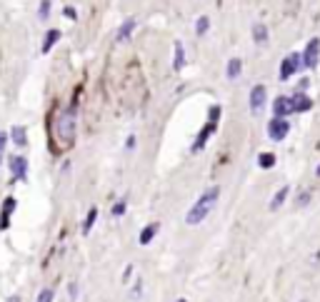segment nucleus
<instances>
[{"label": "nucleus", "mask_w": 320, "mask_h": 302, "mask_svg": "<svg viewBox=\"0 0 320 302\" xmlns=\"http://www.w3.org/2000/svg\"><path fill=\"white\" fill-rule=\"evenodd\" d=\"M208 30H210V18H208V15H200V18L195 20V33L203 37V35H208Z\"/></svg>", "instance_id": "obj_22"}, {"label": "nucleus", "mask_w": 320, "mask_h": 302, "mask_svg": "<svg viewBox=\"0 0 320 302\" xmlns=\"http://www.w3.org/2000/svg\"><path fill=\"white\" fill-rule=\"evenodd\" d=\"M140 295H143V280H135L130 290V300H140Z\"/></svg>", "instance_id": "obj_27"}, {"label": "nucleus", "mask_w": 320, "mask_h": 302, "mask_svg": "<svg viewBox=\"0 0 320 302\" xmlns=\"http://www.w3.org/2000/svg\"><path fill=\"white\" fill-rule=\"evenodd\" d=\"M5 142H8V133H0V147H5Z\"/></svg>", "instance_id": "obj_33"}, {"label": "nucleus", "mask_w": 320, "mask_h": 302, "mask_svg": "<svg viewBox=\"0 0 320 302\" xmlns=\"http://www.w3.org/2000/svg\"><path fill=\"white\" fill-rule=\"evenodd\" d=\"M158 230H160V222H150V225H145V228L140 230V235H138V242H140L143 247H148V245L155 240Z\"/></svg>", "instance_id": "obj_14"}, {"label": "nucleus", "mask_w": 320, "mask_h": 302, "mask_svg": "<svg viewBox=\"0 0 320 302\" xmlns=\"http://www.w3.org/2000/svg\"><path fill=\"white\" fill-rule=\"evenodd\" d=\"M315 175H318V177H320V165H318V168H315Z\"/></svg>", "instance_id": "obj_34"}, {"label": "nucleus", "mask_w": 320, "mask_h": 302, "mask_svg": "<svg viewBox=\"0 0 320 302\" xmlns=\"http://www.w3.org/2000/svg\"><path fill=\"white\" fill-rule=\"evenodd\" d=\"M60 35H63V33H60L58 28H50V30L45 33V37H43V48H40V50H43V53L48 55V53H50V50H53V48L58 45V40H60Z\"/></svg>", "instance_id": "obj_16"}, {"label": "nucleus", "mask_w": 320, "mask_h": 302, "mask_svg": "<svg viewBox=\"0 0 320 302\" xmlns=\"http://www.w3.org/2000/svg\"><path fill=\"white\" fill-rule=\"evenodd\" d=\"M8 168H10V175H13V180H20V182H25L28 180V160L23 158V155H10L8 158Z\"/></svg>", "instance_id": "obj_6"}, {"label": "nucleus", "mask_w": 320, "mask_h": 302, "mask_svg": "<svg viewBox=\"0 0 320 302\" xmlns=\"http://www.w3.org/2000/svg\"><path fill=\"white\" fill-rule=\"evenodd\" d=\"M218 130V125L215 123H205L203 128H200V133L195 135V142H193V153H200L205 145H208V140H210V135Z\"/></svg>", "instance_id": "obj_7"}, {"label": "nucleus", "mask_w": 320, "mask_h": 302, "mask_svg": "<svg viewBox=\"0 0 320 302\" xmlns=\"http://www.w3.org/2000/svg\"><path fill=\"white\" fill-rule=\"evenodd\" d=\"M18 200L15 198H5L3 200V212H0V230H8L10 228V215L15 212Z\"/></svg>", "instance_id": "obj_9"}, {"label": "nucleus", "mask_w": 320, "mask_h": 302, "mask_svg": "<svg viewBox=\"0 0 320 302\" xmlns=\"http://www.w3.org/2000/svg\"><path fill=\"white\" fill-rule=\"evenodd\" d=\"M53 300H55V290H53V287H43V290L38 292V300H35V302H53Z\"/></svg>", "instance_id": "obj_24"}, {"label": "nucleus", "mask_w": 320, "mask_h": 302, "mask_svg": "<svg viewBox=\"0 0 320 302\" xmlns=\"http://www.w3.org/2000/svg\"><path fill=\"white\" fill-rule=\"evenodd\" d=\"M95 220H98V207H90L83 220V235H90V230L95 228Z\"/></svg>", "instance_id": "obj_21"}, {"label": "nucleus", "mask_w": 320, "mask_h": 302, "mask_svg": "<svg viewBox=\"0 0 320 302\" xmlns=\"http://www.w3.org/2000/svg\"><path fill=\"white\" fill-rule=\"evenodd\" d=\"M133 272H135V265H125V270H123V285H128V282H130Z\"/></svg>", "instance_id": "obj_28"}, {"label": "nucleus", "mask_w": 320, "mask_h": 302, "mask_svg": "<svg viewBox=\"0 0 320 302\" xmlns=\"http://www.w3.org/2000/svg\"><path fill=\"white\" fill-rule=\"evenodd\" d=\"M240 75H243V60H240V58H230L228 65H225V78L228 80H238Z\"/></svg>", "instance_id": "obj_15"}, {"label": "nucleus", "mask_w": 320, "mask_h": 302, "mask_svg": "<svg viewBox=\"0 0 320 302\" xmlns=\"http://www.w3.org/2000/svg\"><path fill=\"white\" fill-rule=\"evenodd\" d=\"M275 163H278V158H275V153H270V150H265V153L258 155V168L260 170H270V168H275Z\"/></svg>", "instance_id": "obj_18"}, {"label": "nucleus", "mask_w": 320, "mask_h": 302, "mask_svg": "<svg viewBox=\"0 0 320 302\" xmlns=\"http://www.w3.org/2000/svg\"><path fill=\"white\" fill-rule=\"evenodd\" d=\"M178 302H188V300H183V297H180V300H178Z\"/></svg>", "instance_id": "obj_35"}, {"label": "nucleus", "mask_w": 320, "mask_h": 302, "mask_svg": "<svg viewBox=\"0 0 320 302\" xmlns=\"http://www.w3.org/2000/svg\"><path fill=\"white\" fill-rule=\"evenodd\" d=\"M63 15H65L68 20H78V10H75V8H70V5H68V8H63Z\"/></svg>", "instance_id": "obj_29"}, {"label": "nucleus", "mask_w": 320, "mask_h": 302, "mask_svg": "<svg viewBox=\"0 0 320 302\" xmlns=\"http://www.w3.org/2000/svg\"><path fill=\"white\" fill-rule=\"evenodd\" d=\"M248 102H250V110L255 112H263V107L268 105V88L263 85V83H258V85H253L250 88V98H248Z\"/></svg>", "instance_id": "obj_5"}, {"label": "nucleus", "mask_w": 320, "mask_h": 302, "mask_svg": "<svg viewBox=\"0 0 320 302\" xmlns=\"http://www.w3.org/2000/svg\"><path fill=\"white\" fill-rule=\"evenodd\" d=\"M68 300H70V302L78 300V285H68Z\"/></svg>", "instance_id": "obj_30"}, {"label": "nucleus", "mask_w": 320, "mask_h": 302, "mask_svg": "<svg viewBox=\"0 0 320 302\" xmlns=\"http://www.w3.org/2000/svg\"><path fill=\"white\" fill-rule=\"evenodd\" d=\"M135 18H128V20H123V25L118 28V33H115V40L118 43H128L130 37H133V33H135Z\"/></svg>", "instance_id": "obj_11"}, {"label": "nucleus", "mask_w": 320, "mask_h": 302, "mask_svg": "<svg viewBox=\"0 0 320 302\" xmlns=\"http://www.w3.org/2000/svg\"><path fill=\"white\" fill-rule=\"evenodd\" d=\"M50 13H53V0H40V5H38V20H40V23H48Z\"/></svg>", "instance_id": "obj_20"}, {"label": "nucleus", "mask_w": 320, "mask_h": 302, "mask_svg": "<svg viewBox=\"0 0 320 302\" xmlns=\"http://www.w3.org/2000/svg\"><path fill=\"white\" fill-rule=\"evenodd\" d=\"M300 67H303L300 53H290V55H285L283 63H280V80H290Z\"/></svg>", "instance_id": "obj_4"}, {"label": "nucleus", "mask_w": 320, "mask_h": 302, "mask_svg": "<svg viewBox=\"0 0 320 302\" xmlns=\"http://www.w3.org/2000/svg\"><path fill=\"white\" fill-rule=\"evenodd\" d=\"M125 210H128V198H120V200L113 205V210H110V212H113L115 217H120V215H125Z\"/></svg>", "instance_id": "obj_25"}, {"label": "nucleus", "mask_w": 320, "mask_h": 302, "mask_svg": "<svg viewBox=\"0 0 320 302\" xmlns=\"http://www.w3.org/2000/svg\"><path fill=\"white\" fill-rule=\"evenodd\" d=\"M300 60H303V67H308V70L318 67V63H320V37H310L305 43V50L300 53Z\"/></svg>", "instance_id": "obj_2"}, {"label": "nucleus", "mask_w": 320, "mask_h": 302, "mask_svg": "<svg viewBox=\"0 0 320 302\" xmlns=\"http://www.w3.org/2000/svg\"><path fill=\"white\" fill-rule=\"evenodd\" d=\"M185 67V48L180 40H175V58H173V70H183Z\"/></svg>", "instance_id": "obj_19"}, {"label": "nucleus", "mask_w": 320, "mask_h": 302, "mask_svg": "<svg viewBox=\"0 0 320 302\" xmlns=\"http://www.w3.org/2000/svg\"><path fill=\"white\" fill-rule=\"evenodd\" d=\"M290 135V120L288 118H273L268 123V137L273 142H280V140H285Z\"/></svg>", "instance_id": "obj_3"}, {"label": "nucleus", "mask_w": 320, "mask_h": 302, "mask_svg": "<svg viewBox=\"0 0 320 302\" xmlns=\"http://www.w3.org/2000/svg\"><path fill=\"white\" fill-rule=\"evenodd\" d=\"M308 88H310V80H308V78H303V80L298 83V93H305Z\"/></svg>", "instance_id": "obj_31"}, {"label": "nucleus", "mask_w": 320, "mask_h": 302, "mask_svg": "<svg viewBox=\"0 0 320 302\" xmlns=\"http://www.w3.org/2000/svg\"><path fill=\"white\" fill-rule=\"evenodd\" d=\"M290 105H293V112H308V110H313V98H308L305 93H293Z\"/></svg>", "instance_id": "obj_10"}, {"label": "nucleus", "mask_w": 320, "mask_h": 302, "mask_svg": "<svg viewBox=\"0 0 320 302\" xmlns=\"http://www.w3.org/2000/svg\"><path fill=\"white\" fill-rule=\"evenodd\" d=\"M310 200H313V193H310V190H300L298 198H295V207H308Z\"/></svg>", "instance_id": "obj_23"}, {"label": "nucleus", "mask_w": 320, "mask_h": 302, "mask_svg": "<svg viewBox=\"0 0 320 302\" xmlns=\"http://www.w3.org/2000/svg\"><path fill=\"white\" fill-rule=\"evenodd\" d=\"M273 115L275 118H288L293 115V105H290V98L288 95H278L273 100Z\"/></svg>", "instance_id": "obj_8"}, {"label": "nucleus", "mask_w": 320, "mask_h": 302, "mask_svg": "<svg viewBox=\"0 0 320 302\" xmlns=\"http://www.w3.org/2000/svg\"><path fill=\"white\" fill-rule=\"evenodd\" d=\"M288 195H290V185H283V187H280V190L270 198V210H280V207L285 205Z\"/></svg>", "instance_id": "obj_17"}, {"label": "nucleus", "mask_w": 320, "mask_h": 302, "mask_svg": "<svg viewBox=\"0 0 320 302\" xmlns=\"http://www.w3.org/2000/svg\"><path fill=\"white\" fill-rule=\"evenodd\" d=\"M218 120H220V105H210V110H208V123H215V125H218Z\"/></svg>", "instance_id": "obj_26"}, {"label": "nucleus", "mask_w": 320, "mask_h": 302, "mask_svg": "<svg viewBox=\"0 0 320 302\" xmlns=\"http://www.w3.org/2000/svg\"><path fill=\"white\" fill-rule=\"evenodd\" d=\"M135 135H128V140H125V150H135Z\"/></svg>", "instance_id": "obj_32"}, {"label": "nucleus", "mask_w": 320, "mask_h": 302, "mask_svg": "<svg viewBox=\"0 0 320 302\" xmlns=\"http://www.w3.org/2000/svg\"><path fill=\"white\" fill-rule=\"evenodd\" d=\"M218 198H220V187H218V185L208 187V190L195 200V205H190V210L185 212V222H188V225H200V222H203V220L210 215V210L215 207Z\"/></svg>", "instance_id": "obj_1"}, {"label": "nucleus", "mask_w": 320, "mask_h": 302, "mask_svg": "<svg viewBox=\"0 0 320 302\" xmlns=\"http://www.w3.org/2000/svg\"><path fill=\"white\" fill-rule=\"evenodd\" d=\"M300 302H305V300H300Z\"/></svg>", "instance_id": "obj_36"}, {"label": "nucleus", "mask_w": 320, "mask_h": 302, "mask_svg": "<svg viewBox=\"0 0 320 302\" xmlns=\"http://www.w3.org/2000/svg\"><path fill=\"white\" fill-rule=\"evenodd\" d=\"M250 35H253V43L255 45H268V40H270V30H268V25L265 23H255L253 25V30H250Z\"/></svg>", "instance_id": "obj_12"}, {"label": "nucleus", "mask_w": 320, "mask_h": 302, "mask_svg": "<svg viewBox=\"0 0 320 302\" xmlns=\"http://www.w3.org/2000/svg\"><path fill=\"white\" fill-rule=\"evenodd\" d=\"M8 137H10V142L15 147H28V130H25V125H13Z\"/></svg>", "instance_id": "obj_13"}]
</instances>
